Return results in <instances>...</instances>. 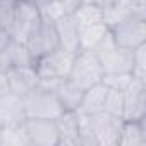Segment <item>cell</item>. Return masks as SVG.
Returning a JSON list of instances; mask_svg holds the SVG:
<instances>
[{
    "mask_svg": "<svg viewBox=\"0 0 146 146\" xmlns=\"http://www.w3.org/2000/svg\"><path fill=\"white\" fill-rule=\"evenodd\" d=\"M103 67L100 64V58L93 50H79L74 55L72 67L69 72V79L83 91L102 83L103 78Z\"/></svg>",
    "mask_w": 146,
    "mask_h": 146,
    "instance_id": "cell-1",
    "label": "cell"
},
{
    "mask_svg": "<svg viewBox=\"0 0 146 146\" xmlns=\"http://www.w3.org/2000/svg\"><path fill=\"white\" fill-rule=\"evenodd\" d=\"M23 102H24L28 119H52V120H55L64 112L57 96L41 86H36L28 95H24Z\"/></svg>",
    "mask_w": 146,
    "mask_h": 146,
    "instance_id": "cell-2",
    "label": "cell"
},
{
    "mask_svg": "<svg viewBox=\"0 0 146 146\" xmlns=\"http://www.w3.org/2000/svg\"><path fill=\"white\" fill-rule=\"evenodd\" d=\"M110 35L119 46L134 50L146 43V16L131 14L110 28Z\"/></svg>",
    "mask_w": 146,
    "mask_h": 146,
    "instance_id": "cell-3",
    "label": "cell"
},
{
    "mask_svg": "<svg viewBox=\"0 0 146 146\" xmlns=\"http://www.w3.org/2000/svg\"><path fill=\"white\" fill-rule=\"evenodd\" d=\"M88 120H90V127L95 136L96 146H119L124 119L102 110L88 115Z\"/></svg>",
    "mask_w": 146,
    "mask_h": 146,
    "instance_id": "cell-4",
    "label": "cell"
},
{
    "mask_svg": "<svg viewBox=\"0 0 146 146\" xmlns=\"http://www.w3.org/2000/svg\"><path fill=\"white\" fill-rule=\"evenodd\" d=\"M76 53H70L64 48H55L35 62V69L40 79H64L69 78Z\"/></svg>",
    "mask_w": 146,
    "mask_h": 146,
    "instance_id": "cell-5",
    "label": "cell"
},
{
    "mask_svg": "<svg viewBox=\"0 0 146 146\" xmlns=\"http://www.w3.org/2000/svg\"><path fill=\"white\" fill-rule=\"evenodd\" d=\"M40 21H41V14H40L38 5L31 4L29 0H19L14 7L11 23L7 28H9L12 40L24 41Z\"/></svg>",
    "mask_w": 146,
    "mask_h": 146,
    "instance_id": "cell-6",
    "label": "cell"
},
{
    "mask_svg": "<svg viewBox=\"0 0 146 146\" xmlns=\"http://www.w3.org/2000/svg\"><path fill=\"white\" fill-rule=\"evenodd\" d=\"M31 57L35 58V62L46 55L48 52L58 48V36H57V29H55V23L41 19L35 29L28 35V38L24 40Z\"/></svg>",
    "mask_w": 146,
    "mask_h": 146,
    "instance_id": "cell-7",
    "label": "cell"
},
{
    "mask_svg": "<svg viewBox=\"0 0 146 146\" xmlns=\"http://www.w3.org/2000/svg\"><path fill=\"white\" fill-rule=\"evenodd\" d=\"M24 129L31 146H58L57 124L52 119H26Z\"/></svg>",
    "mask_w": 146,
    "mask_h": 146,
    "instance_id": "cell-8",
    "label": "cell"
},
{
    "mask_svg": "<svg viewBox=\"0 0 146 146\" xmlns=\"http://www.w3.org/2000/svg\"><path fill=\"white\" fill-rule=\"evenodd\" d=\"M146 117V83L132 79L124 90V120H141Z\"/></svg>",
    "mask_w": 146,
    "mask_h": 146,
    "instance_id": "cell-9",
    "label": "cell"
},
{
    "mask_svg": "<svg viewBox=\"0 0 146 146\" xmlns=\"http://www.w3.org/2000/svg\"><path fill=\"white\" fill-rule=\"evenodd\" d=\"M5 74L9 79V90L11 93L17 96L28 95L31 90H35L40 83V76L35 69V65H23V67H7Z\"/></svg>",
    "mask_w": 146,
    "mask_h": 146,
    "instance_id": "cell-10",
    "label": "cell"
},
{
    "mask_svg": "<svg viewBox=\"0 0 146 146\" xmlns=\"http://www.w3.org/2000/svg\"><path fill=\"white\" fill-rule=\"evenodd\" d=\"M26 119V108L21 96L9 91L0 98V127H16L24 124Z\"/></svg>",
    "mask_w": 146,
    "mask_h": 146,
    "instance_id": "cell-11",
    "label": "cell"
},
{
    "mask_svg": "<svg viewBox=\"0 0 146 146\" xmlns=\"http://www.w3.org/2000/svg\"><path fill=\"white\" fill-rule=\"evenodd\" d=\"M79 112L78 110H64L57 119L58 146H78L79 143Z\"/></svg>",
    "mask_w": 146,
    "mask_h": 146,
    "instance_id": "cell-12",
    "label": "cell"
},
{
    "mask_svg": "<svg viewBox=\"0 0 146 146\" xmlns=\"http://www.w3.org/2000/svg\"><path fill=\"white\" fill-rule=\"evenodd\" d=\"M55 29L58 36V46L70 52V53H78L81 50L79 46V26L74 16H64L55 21Z\"/></svg>",
    "mask_w": 146,
    "mask_h": 146,
    "instance_id": "cell-13",
    "label": "cell"
},
{
    "mask_svg": "<svg viewBox=\"0 0 146 146\" xmlns=\"http://www.w3.org/2000/svg\"><path fill=\"white\" fill-rule=\"evenodd\" d=\"M107 93H108V88H107L103 83H98V84H95V86L84 90L78 112L86 113V115L102 112V110H103V105H105Z\"/></svg>",
    "mask_w": 146,
    "mask_h": 146,
    "instance_id": "cell-14",
    "label": "cell"
},
{
    "mask_svg": "<svg viewBox=\"0 0 146 146\" xmlns=\"http://www.w3.org/2000/svg\"><path fill=\"white\" fill-rule=\"evenodd\" d=\"M119 146H146V117L141 120H124Z\"/></svg>",
    "mask_w": 146,
    "mask_h": 146,
    "instance_id": "cell-15",
    "label": "cell"
},
{
    "mask_svg": "<svg viewBox=\"0 0 146 146\" xmlns=\"http://www.w3.org/2000/svg\"><path fill=\"white\" fill-rule=\"evenodd\" d=\"M7 67H23V65H35V58L31 57L24 41L11 40L9 45L2 50Z\"/></svg>",
    "mask_w": 146,
    "mask_h": 146,
    "instance_id": "cell-16",
    "label": "cell"
},
{
    "mask_svg": "<svg viewBox=\"0 0 146 146\" xmlns=\"http://www.w3.org/2000/svg\"><path fill=\"white\" fill-rule=\"evenodd\" d=\"M110 31V28L102 23L88 24V26H79V46L81 50H95V46L105 38V35Z\"/></svg>",
    "mask_w": 146,
    "mask_h": 146,
    "instance_id": "cell-17",
    "label": "cell"
},
{
    "mask_svg": "<svg viewBox=\"0 0 146 146\" xmlns=\"http://www.w3.org/2000/svg\"><path fill=\"white\" fill-rule=\"evenodd\" d=\"M0 146H31L24 124L16 127H0Z\"/></svg>",
    "mask_w": 146,
    "mask_h": 146,
    "instance_id": "cell-18",
    "label": "cell"
},
{
    "mask_svg": "<svg viewBox=\"0 0 146 146\" xmlns=\"http://www.w3.org/2000/svg\"><path fill=\"white\" fill-rule=\"evenodd\" d=\"M72 16L78 21V26H88V24H95V23L103 21V9L100 5L83 2Z\"/></svg>",
    "mask_w": 146,
    "mask_h": 146,
    "instance_id": "cell-19",
    "label": "cell"
},
{
    "mask_svg": "<svg viewBox=\"0 0 146 146\" xmlns=\"http://www.w3.org/2000/svg\"><path fill=\"white\" fill-rule=\"evenodd\" d=\"M132 74L131 72H107L102 78V83L108 88V90H119L124 91L131 83H132Z\"/></svg>",
    "mask_w": 146,
    "mask_h": 146,
    "instance_id": "cell-20",
    "label": "cell"
},
{
    "mask_svg": "<svg viewBox=\"0 0 146 146\" xmlns=\"http://www.w3.org/2000/svg\"><path fill=\"white\" fill-rule=\"evenodd\" d=\"M103 110L108 112V113H112V115H117V117L124 119V91L108 90Z\"/></svg>",
    "mask_w": 146,
    "mask_h": 146,
    "instance_id": "cell-21",
    "label": "cell"
},
{
    "mask_svg": "<svg viewBox=\"0 0 146 146\" xmlns=\"http://www.w3.org/2000/svg\"><path fill=\"white\" fill-rule=\"evenodd\" d=\"M132 78L137 81L146 83V43L134 48V58H132Z\"/></svg>",
    "mask_w": 146,
    "mask_h": 146,
    "instance_id": "cell-22",
    "label": "cell"
},
{
    "mask_svg": "<svg viewBox=\"0 0 146 146\" xmlns=\"http://www.w3.org/2000/svg\"><path fill=\"white\" fill-rule=\"evenodd\" d=\"M17 2H19V0H0V24L9 26L12 12H14V7H16Z\"/></svg>",
    "mask_w": 146,
    "mask_h": 146,
    "instance_id": "cell-23",
    "label": "cell"
},
{
    "mask_svg": "<svg viewBox=\"0 0 146 146\" xmlns=\"http://www.w3.org/2000/svg\"><path fill=\"white\" fill-rule=\"evenodd\" d=\"M11 40H12V36H11L9 29H7V26L0 24V52H2V50L9 45V41H11Z\"/></svg>",
    "mask_w": 146,
    "mask_h": 146,
    "instance_id": "cell-24",
    "label": "cell"
},
{
    "mask_svg": "<svg viewBox=\"0 0 146 146\" xmlns=\"http://www.w3.org/2000/svg\"><path fill=\"white\" fill-rule=\"evenodd\" d=\"M11 90H9V79H7V74L5 70H0V98L4 95H7Z\"/></svg>",
    "mask_w": 146,
    "mask_h": 146,
    "instance_id": "cell-25",
    "label": "cell"
},
{
    "mask_svg": "<svg viewBox=\"0 0 146 146\" xmlns=\"http://www.w3.org/2000/svg\"><path fill=\"white\" fill-rule=\"evenodd\" d=\"M83 2H88V4H95V5H100L102 9L108 7V5H113L117 2H120V0H83Z\"/></svg>",
    "mask_w": 146,
    "mask_h": 146,
    "instance_id": "cell-26",
    "label": "cell"
},
{
    "mask_svg": "<svg viewBox=\"0 0 146 146\" xmlns=\"http://www.w3.org/2000/svg\"><path fill=\"white\" fill-rule=\"evenodd\" d=\"M7 69V64H5V58L2 55V52H0V70H5Z\"/></svg>",
    "mask_w": 146,
    "mask_h": 146,
    "instance_id": "cell-27",
    "label": "cell"
},
{
    "mask_svg": "<svg viewBox=\"0 0 146 146\" xmlns=\"http://www.w3.org/2000/svg\"><path fill=\"white\" fill-rule=\"evenodd\" d=\"M29 2H31V4H35V5H38V7H40V5H43V4H46V2H50V0H29Z\"/></svg>",
    "mask_w": 146,
    "mask_h": 146,
    "instance_id": "cell-28",
    "label": "cell"
}]
</instances>
